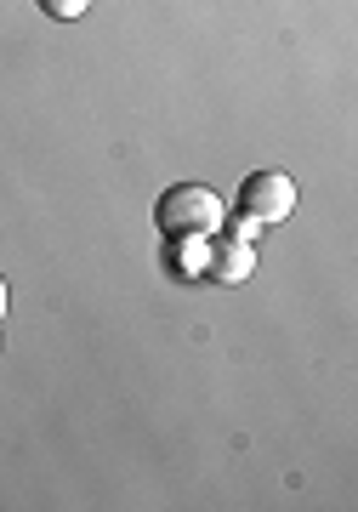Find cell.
<instances>
[{
    "label": "cell",
    "mask_w": 358,
    "mask_h": 512,
    "mask_svg": "<svg viewBox=\"0 0 358 512\" xmlns=\"http://www.w3.org/2000/svg\"><path fill=\"white\" fill-rule=\"evenodd\" d=\"M86 6H91V0H40V12H46V18H80Z\"/></svg>",
    "instance_id": "277c9868"
},
{
    "label": "cell",
    "mask_w": 358,
    "mask_h": 512,
    "mask_svg": "<svg viewBox=\"0 0 358 512\" xmlns=\"http://www.w3.org/2000/svg\"><path fill=\"white\" fill-rule=\"evenodd\" d=\"M211 274L222 279V285H239V279H251V245H245V239H239V245H216Z\"/></svg>",
    "instance_id": "3957f363"
},
{
    "label": "cell",
    "mask_w": 358,
    "mask_h": 512,
    "mask_svg": "<svg viewBox=\"0 0 358 512\" xmlns=\"http://www.w3.org/2000/svg\"><path fill=\"white\" fill-rule=\"evenodd\" d=\"M6 308H12V291H6V274H0V319H6Z\"/></svg>",
    "instance_id": "5b68a950"
},
{
    "label": "cell",
    "mask_w": 358,
    "mask_h": 512,
    "mask_svg": "<svg viewBox=\"0 0 358 512\" xmlns=\"http://www.w3.org/2000/svg\"><path fill=\"white\" fill-rule=\"evenodd\" d=\"M154 217H160L165 239H216L222 222H228V205L205 183H177L160 194V211Z\"/></svg>",
    "instance_id": "6da1fadb"
},
{
    "label": "cell",
    "mask_w": 358,
    "mask_h": 512,
    "mask_svg": "<svg viewBox=\"0 0 358 512\" xmlns=\"http://www.w3.org/2000/svg\"><path fill=\"white\" fill-rule=\"evenodd\" d=\"M239 211L262 228H279V222L296 211V183H290L285 171H256L239 183Z\"/></svg>",
    "instance_id": "7a4b0ae2"
}]
</instances>
